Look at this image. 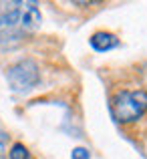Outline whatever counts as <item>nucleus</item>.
<instances>
[{
    "instance_id": "nucleus-1",
    "label": "nucleus",
    "mask_w": 147,
    "mask_h": 159,
    "mask_svg": "<svg viewBox=\"0 0 147 159\" xmlns=\"http://www.w3.org/2000/svg\"><path fill=\"white\" fill-rule=\"evenodd\" d=\"M43 22L36 2H2L0 4V44L22 40Z\"/></svg>"
},
{
    "instance_id": "nucleus-2",
    "label": "nucleus",
    "mask_w": 147,
    "mask_h": 159,
    "mask_svg": "<svg viewBox=\"0 0 147 159\" xmlns=\"http://www.w3.org/2000/svg\"><path fill=\"white\" fill-rule=\"evenodd\" d=\"M147 91H121L111 99V115L117 123H131L145 115Z\"/></svg>"
},
{
    "instance_id": "nucleus-3",
    "label": "nucleus",
    "mask_w": 147,
    "mask_h": 159,
    "mask_svg": "<svg viewBox=\"0 0 147 159\" xmlns=\"http://www.w3.org/2000/svg\"><path fill=\"white\" fill-rule=\"evenodd\" d=\"M6 81L12 91L16 93H26V91L34 89L40 81V70L32 58H22L16 65H12L6 70Z\"/></svg>"
},
{
    "instance_id": "nucleus-4",
    "label": "nucleus",
    "mask_w": 147,
    "mask_h": 159,
    "mask_svg": "<svg viewBox=\"0 0 147 159\" xmlns=\"http://www.w3.org/2000/svg\"><path fill=\"white\" fill-rule=\"evenodd\" d=\"M89 43H91V48L97 52H107V51H113L115 47H119V39L113 32H107V30L95 32L89 39Z\"/></svg>"
},
{
    "instance_id": "nucleus-5",
    "label": "nucleus",
    "mask_w": 147,
    "mask_h": 159,
    "mask_svg": "<svg viewBox=\"0 0 147 159\" xmlns=\"http://www.w3.org/2000/svg\"><path fill=\"white\" fill-rule=\"evenodd\" d=\"M8 157L10 159H30V153H28V149L22 143H14L10 153H8Z\"/></svg>"
},
{
    "instance_id": "nucleus-6",
    "label": "nucleus",
    "mask_w": 147,
    "mask_h": 159,
    "mask_svg": "<svg viewBox=\"0 0 147 159\" xmlns=\"http://www.w3.org/2000/svg\"><path fill=\"white\" fill-rule=\"evenodd\" d=\"M71 159H91V153L87 147H75L71 151Z\"/></svg>"
},
{
    "instance_id": "nucleus-7",
    "label": "nucleus",
    "mask_w": 147,
    "mask_h": 159,
    "mask_svg": "<svg viewBox=\"0 0 147 159\" xmlns=\"http://www.w3.org/2000/svg\"><path fill=\"white\" fill-rule=\"evenodd\" d=\"M6 139H8V135L2 131V129H0V145H4V143H6Z\"/></svg>"
}]
</instances>
